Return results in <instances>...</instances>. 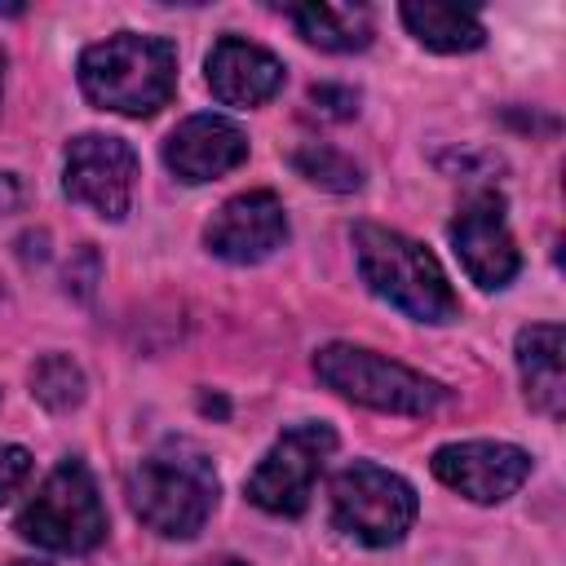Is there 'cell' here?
I'll return each instance as SVG.
<instances>
[{
    "label": "cell",
    "mask_w": 566,
    "mask_h": 566,
    "mask_svg": "<svg viewBox=\"0 0 566 566\" xmlns=\"http://www.w3.org/2000/svg\"><path fill=\"white\" fill-rule=\"evenodd\" d=\"M292 168H296L305 181H314V186H323V190H336V195L363 186L358 164H354L345 150L327 146V142H305L301 150H292Z\"/></svg>",
    "instance_id": "e0dca14e"
},
{
    "label": "cell",
    "mask_w": 566,
    "mask_h": 566,
    "mask_svg": "<svg viewBox=\"0 0 566 566\" xmlns=\"http://www.w3.org/2000/svg\"><path fill=\"white\" fill-rule=\"evenodd\" d=\"M562 345H566V336L557 323H531L517 332V367H522L526 402L544 416H562V407H566Z\"/></svg>",
    "instance_id": "5bb4252c"
},
{
    "label": "cell",
    "mask_w": 566,
    "mask_h": 566,
    "mask_svg": "<svg viewBox=\"0 0 566 566\" xmlns=\"http://www.w3.org/2000/svg\"><path fill=\"white\" fill-rule=\"evenodd\" d=\"M128 504L150 531L168 539L199 535L217 504L212 460L195 442L168 438L159 451L137 460V469L128 473Z\"/></svg>",
    "instance_id": "3957f363"
},
{
    "label": "cell",
    "mask_w": 566,
    "mask_h": 566,
    "mask_svg": "<svg viewBox=\"0 0 566 566\" xmlns=\"http://www.w3.org/2000/svg\"><path fill=\"white\" fill-rule=\"evenodd\" d=\"M287 18L310 44L327 53H354L371 44V13L363 4H292Z\"/></svg>",
    "instance_id": "9a60e30c"
},
{
    "label": "cell",
    "mask_w": 566,
    "mask_h": 566,
    "mask_svg": "<svg viewBox=\"0 0 566 566\" xmlns=\"http://www.w3.org/2000/svg\"><path fill=\"white\" fill-rule=\"evenodd\" d=\"M62 186L75 203L93 208L106 221H119L133 203V186H137V155L124 137H106V133H84L66 146V172Z\"/></svg>",
    "instance_id": "ba28073f"
},
{
    "label": "cell",
    "mask_w": 566,
    "mask_h": 566,
    "mask_svg": "<svg viewBox=\"0 0 566 566\" xmlns=\"http://www.w3.org/2000/svg\"><path fill=\"white\" fill-rule=\"evenodd\" d=\"M18 535L49 553H88L106 539V509L84 460H62L18 513Z\"/></svg>",
    "instance_id": "277c9868"
},
{
    "label": "cell",
    "mask_w": 566,
    "mask_h": 566,
    "mask_svg": "<svg viewBox=\"0 0 566 566\" xmlns=\"http://www.w3.org/2000/svg\"><path fill=\"white\" fill-rule=\"evenodd\" d=\"M314 371L327 389L345 394L349 402L376 407V411H394V416H429L447 389L385 354H371L363 345H323L314 354Z\"/></svg>",
    "instance_id": "5b68a950"
},
{
    "label": "cell",
    "mask_w": 566,
    "mask_h": 566,
    "mask_svg": "<svg viewBox=\"0 0 566 566\" xmlns=\"http://www.w3.org/2000/svg\"><path fill=\"white\" fill-rule=\"evenodd\" d=\"M80 88L102 111L146 119L177 93V49L164 35L119 31L80 53Z\"/></svg>",
    "instance_id": "6da1fadb"
},
{
    "label": "cell",
    "mask_w": 566,
    "mask_h": 566,
    "mask_svg": "<svg viewBox=\"0 0 566 566\" xmlns=\"http://www.w3.org/2000/svg\"><path fill=\"white\" fill-rule=\"evenodd\" d=\"M208 88L221 106H261L283 88V62L239 35H221L208 53Z\"/></svg>",
    "instance_id": "4fadbf2b"
},
{
    "label": "cell",
    "mask_w": 566,
    "mask_h": 566,
    "mask_svg": "<svg viewBox=\"0 0 566 566\" xmlns=\"http://www.w3.org/2000/svg\"><path fill=\"white\" fill-rule=\"evenodd\" d=\"M97 274H102V261H97L93 243H84V248L66 261V287H71L80 301H88V296H93V287H97Z\"/></svg>",
    "instance_id": "44dd1931"
},
{
    "label": "cell",
    "mask_w": 566,
    "mask_h": 566,
    "mask_svg": "<svg viewBox=\"0 0 566 566\" xmlns=\"http://www.w3.org/2000/svg\"><path fill=\"white\" fill-rule=\"evenodd\" d=\"M354 256H358V274L363 283L389 301L394 310H402L407 318L416 323H451L460 314V301L438 265V256L389 230V226H371V221H358L354 226Z\"/></svg>",
    "instance_id": "7a4b0ae2"
},
{
    "label": "cell",
    "mask_w": 566,
    "mask_h": 566,
    "mask_svg": "<svg viewBox=\"0 0 566 566\" xmlns=\"http://www.w3.org/2000/svg\"><path fill=\"white\" fill-rule=\"evenodd\" d=\"M22 203V181L13 172H0V212H13Z\"/></svg>",
    "instance_id": "7402d4cb"
},
{
    "label": "cell",
    "mask_w": 566,
    "mask_h": 566,
    "mask_svg": "<svg viewBox=\"0 0 566 566\" xmlns=\"http://www.w3.org/2000/svg\"><path fill=\"white\" fill-rule=\"evenodd\" d=\"M402 22L433 53H469L486 40L478 13L460 4H402Z\"/></svg>",
    "instance_id": "2e32d148"
},
{
    "label": "cell",
    "mask_w": 566,
    "mask_h": 566,
    "mask_svg": "<svg viewBox=\"0 0 566 566\" xmlns=\"http://www.w3.org/2000/svg\"><path fill=\"white\" fill-rule=\"evenodd\" d=\"M13 566H40V562H13Z\"/></svg>",
    "instance_id": "cb8c5ba5"
},
{
    "label": "cell",
    "mask_w": 566,
    "mask_h": 566,
    "mask_svg": "<svg viewBox=\"0 0 566 566\" xmlns=\"http://www.w3.org/2000/svg\"><path fill=\"white\" fill-rule=\"evenodd\" d=\"M208 566H243V562H234V557H221V562H208Z\"/></svg>",
    "instance_id": "603a6c76"
},
{
    "label": "cell",
    "mask_w": 566,
    "mask_h": 566,
    "mask_svg": "<svg viewBox=\"0 0 566 566\" xmlns=\"http://www.w3.org/2000/svg\"><path fill=\"white\" fill-rule=\"evenodd\" d=\"M31 394L40 407L49 411H71L80 407L84 398V371L66 358V354H44L35 367H31Z\"/></svg>",
    "instance_id": "ac0fdd59"
},
{
    "label": "cell",
    "mask_w": 566,
    "mask_h": 566,
    "mask_svg": "<svg viewBox=\"0 0 566 566\" xmlns=\"http://www.w3.org/2000/svg\"><path fill=\"white\" fill-rule=\"evenodd\" d=\"M433 478L473 504H500L531 478V455L513 442H447L433 451Z\"/></svg>",
    "instance_id": "30bf717a"
},
{
    "label": "cell",
    "mask_w": 566,
    "mask_h": 566,
    "mask_svg": "<svg viewBox=\"0 0 566 566\" xmlns=\"http://www.w3.org/2000/svg\"><path fill=\"white\" fill-rule=\"evenodd\" d=\"M451 243H455V256L469 270V279L486 292L504 287L522 265L517 243H513L509 221H504V195L500 190H473L460 203V212L451 217Z\"/></svg>",
    "instance_id": "9c48e42d"
},
{
    "label": "cell",
    "mask_w": 566,
    "mask_h": 566,
    "mask_svg": "<svg viewBox=\"0 0 566 566\" xmlns=\"http://www.w3.org/2000/svg\"><path fill=\"white\" fill-rule=\"evenodd\" d=\"M416 513H420V500L411 482L371 460H354L332 478V522L358 544H371V548L398 544L411 531Z\"/></svg>",
    "instance_id": "8992f818"
},
{
    "label": "cell",
    "mask_w": 566,
    "mask_h": 566,
    "mask_svg": "<svg viewBox=\"0 0 566 566\" xmlns=\"http://www.w3.org/2000/svg\"><path fill=\"white\" fill-rule=\"evenodd\" d=\"M31 478V451L18 442H0V504H9Z\"/></svg>",
    "instance_id": "d6986e66"
},
{
    "label": "cell",
    "mask_w": 566,
    "mask_h": 566,
    "mask_svg": "<svg viewBox=\"0 0 566 566\" xmlns=\"http://www.w3.org/2000/svg\"><path fill=\"white\" fill-rule=\"evenodd\" d=\"M0 80H4V57H0Z\"/></svg>",
    "instance_id": "d4e9b609"
},
{
    "label": "cell",
    "mask_w": 566,
    "mask_h": 566,
    "mask_svg": "<svg viewBox=\"0 0 566 566\" xmlns=\"http://www.w3.org/2000/svg\"><path fill=\"white\" fill-rule=\"evenodd\" d=\"M248 159V137L234 119L226 115H190L181 119L168 142H164V164L168 172H177L181 181L199 186V181H212V177H226L234 172L239 164Z\"/></svg>",
    "instance_id": "7c38bea8"
},
{
    "label": "cell",
    "mask_w": 566,
    "mask_h": 566,
    "mask_svg": "<svg viewBox=\"0 0 566 566\" xmlns=\"http://www.w3.org/2000/svg\"><path fill=\"white\" fill-rule=\"evenodd\" d=\"M287 239V212L274 190H243L217 208V217L203 230V243L212 256L230 265H256Z\"/></svg>",
    "instance_id": "8fae6325"
},
{
    "label": "cell",
    "mask_w": 566,
    "mask_h": 566,
    "mask_svg": "<svg viewBox=\"0 0 566 566\" xmlns=\"http://www.w3.org/2000/svg\"><path fill=\"white\" fill-rule=\"evenodd\" d=\"M336 451V433L327 424H292L265 455L261 464L248 473L243 491L256 509L265 513H279V517H296L305 513L310 504V491H314V478L323 469V460Z\"/></svg>",
    "instance_id": "52a82bcc"
},
{
    "label": "cell",
    "mask_w": 566,
    "mask_h": 566,
    "mask_svg": "<svg viewBox=\"0 0 566 566\" xmlns=\"http://www.w3.org/2000/svg\"><path fill=\"white\" fill-rule=\"evenodd\" d=\"M310 111L323 119H349L358 111V93L349 84H314L310 88Z\"/></svg>",
    "instance_id": "ffe728a7"
}]
</instances>
